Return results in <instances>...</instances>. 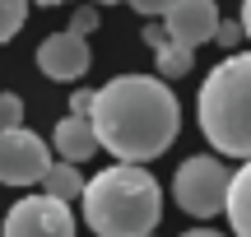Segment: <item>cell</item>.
Listing matches in <instances>:
<instances>
[{
	"mask_svg": "<svg viewBox=\"0 0 251 237\" xmlns=\"http://www.w3.org/2000/svg\"><path fill=\"white\" fill-rule=\"evenodd\" d=\"M89 126L107 154L121 163H149L177 140L181 107L168 79L158 74H117L89 98Z\"/></svg>",
	"mask_w": 251,
	"mask_h": 237,
	"instance_id": "6da1fadb",
	"label": "cell"
},
{
	"mask_svg": "<svg viewBox=\"0 0 251 237\" xmlns=\"http://www.w3.org/2000/svg\"><path fill=\"white\" fill-rule=\"evenodd\" d=\"M84 223L98 237H149L163 214V191L140 163H117L84 182Z\"/></svg>",
	"mask_w": 251,
	"mask_h": 237,
	"instance_id": "7a4b0ae2",
	"label": "cell"
},
{
	"mask_svg": "<svg viewBox=\"0 0 251 237\" xmlns=\"http://www.w3.org/2000/svg\"><path fill=\"white\" fill-rule=\"evenodd\" d=\"M247 84H251V56L233 51L224 65L209 70L200 84V130L219 154L247 163L251 158V112H247Z\"/></svg>",
	"mask_w": 251,
	"mask_h": 237,
	"instance_id": "3957f363",
	"label": "cell"
},
{
	"mask_svg": "<svg viewBox=\"0 0 251 237\" xmlns=\"http://www.w3.org/2000/svg\"><path fill=\"white\" fill-rule=\"evenodd\" d=\"M228 177L233 172H228L214 154H196V158H186V163L177 167L172 195H177V205L191 214V219H214V214H224Z\"/></svg>",
	"mask_w": 251,
	"mask_h": 237,
	"instance_id": "277c9868",
	"label": "cell"
},
{
	"mask_svg": "<svg viewBox=\"0 0 251 237\" xmlns=\"http://www.w3.org/2000/svg\"><path fill=\"white\" fill-rule=\"evenodd\" d=\"M5 237H75V214H70L65 200L24 195L5 214Z\"/></svg>",
	"mask_w": 251,
	"mask_h": 237,
	"instance_id": "5b68a950",
	"label": "cell"
},
{
	"mask_svg": "<svg viewBox=\"0 0 251 237\" xmlns=\"http://www.w3.org/2000/svg\"><path fill=\"white\" fill-rule=\"evenodd\" d=\"M47 163H51V149L24 126L0 130V182L5 186H33L42 182Z\"/></svg>",
	"mask_w": 251,
	"mask_h": 237,
	"instance_id": "8992f818",
	"label": "cell"
},
{
	"mask_svg": "<svg viewBox=\"0 0 251 237\" xmlns=\"http://www.w3.org/2000/svg\"><path fill=\"white\" fill-rule=\"evenodd\" d=\"M214 28H219V5L214 0H172L163 9V33L177 47H191L196 51L200 42L214 37Z\"/></svg>",
	"mask_w": 251,
	"mask_h": 237,
	"instance_id": "52a82bcc",
	"label": "cell"
},
{
	"mask_svg": "<svg viewBox=\"0 0 251 237\" xmlns=\"http://www.w3.org/2000/svg\"><path fill=\"white\" fill-rule=\"evenodd\" d=\"M89 61H93L89 42L75 37V33H51L42 47H37V70H42L51 84H75V79H84V74H89Z\"/></svg>",
	"mask_w": 251,
	"mask_h": 237,
	"instance_id": "ba28073f",
	"label": "cell"
},
{
	"mask_svg": "<svg viewBox=\"0 0 251 237\" xmlns=\"http://www.w3.org/2000/svg\"><path fill=\"white\" fill-rule=\"evenodd\" d=\"M51 144H56V154H61V163H84V158H93V154H98L93 126H89V117H79V112H70V117L56 126Z\"/></svg>",
	"mask_w": 251,
	"mask_h": 237,
	"instance_id": "9c48e42d",
	"label": "cell"
},
{
	"mask_svg": "<svg viewBox=\"0 0 251 237\" xmlns=\"http://www.w3.org/2000/svg\"><path fill=\"white\" fill-rule=\"evenodd\" d=\"M224 214L233 223L237 237H251V167L242 163L233 177H228V191H224Z\"/></svg>",
	"mask_w": 251,
	"mask_h": 237,
	"instance_id": "30bf717a",
	"label": "cell"
},
{
	"mask_svg": "<svg viewBox=\"0 0 251 237\" xmlns=\"http://www.w3.org/2000/svg\"><path fill=\"white\" fill-rule=\"evenodd\" d=\"M42 186H47L42 195H51V200H65V205H70L75 195L84 191V177H79V167H75V163H47Z\"/></svg>",
	"mask_w": 251,
	"mask_h": 237,
	"instance_id": "8fae6325",
	"label": "cell"
},
{
	"mask_svg": "<svg viewBox=\"0 0 251 237\" xmlns=\"http://www.w3.org/2000/svg\"><path fill=\"white\" fill-rule=\"evenodd\" d=\"M153 56H158V79H181V74H191V65H196V51H191V47H177V42H163Z\"/></svg>",
	"mask_w": 251,
	"mask_h": 237,
	"instance_id": "7c38bea8",
	"label": "cell"
},
{
	"mask_svg": "<svg viewBox=\"0 0 251 237\" xmlns=\"http://www.w3.org/2000/svg\"><path fill=\"white\" fill-rule=\"evenodd\" d=\"M24 19H28V0H0V47L24 28Z\"/></svg>",
	"mask_w": 251,
	"mask_h": 237,
	"instance_id": "4fadbf2b",
	"label": "cell"
},
{
	"mask_svg": "<svg viewBox=\"0 0 251 237\" xmlns=\"http://www.w3.org/2000/svg\"><path fill=\"white\" fill-rule=\"evenodd\" d=\"M24 121V102H19V93H0V130L19 126Z\"/></svg>",
	"mask_w": 251,
	"mask_h": 237,
	"instance_id": "5bb4252c",
	"label": "cell"
},
{
	"mask_svg": "<svg viewBox=\"0 0 251 237\" xmlns=\"http://www.w3.org/2000/svg\"><path fill=\"white\" fill-rule=\"evenodd\" d=\"M214 42H219V47H237V42H242V24H224V19H219Z\"/></svg>",
	"mask_w": 251,
	"mask_h": 237,
	"instance_id": "9a60e30c",
	"label": "cell"
},
{
	"mask_svg": "<svg viewBox=\"0 0 251 237\" xmlns=\"http://www.w3.org/2000/svg\"><path fill=\"white\" fill-rule=\"evenodd\" d=\"M93 24H98V14H93V9H79V14H75V24L65 28V33H75V37H84V33H93Z\"/></svg>",
	"mask_w": 251,
	"mask_h": 237,
	"instance_id": "2e32d148",
	"label": "cell"
},
{
	"mask_svg": "<svg viewBox=\"0 0 251 237\" xmlns=\"http://www.w3.org/2000/svg\"><path fill=\"white\" fill-rule=\"evenodd\" d=\"M126 5H135L140 14H163V9H168L172 0H126Z\"/></svg>",
	"mask_w": 251,
	"mask_h": 237,
	"instance_id": "e0dca14e",
	"label": "cell"
},
{
	"mask_svg": "<svg viewBox=\"0 0 251 237\" xmlns=\"http://www.w3.org/2000/svg\"><path fill=\"white\" fill-rule=\"evenodd\" d=\"M144 42H149L153 51H158V47L168 42V33H163V24H153V28H144Z\"/></svg>",
	"mask_w": 251,
	"mask_h": 237,
	"instance_id": "ac0fdd59",
	"label": "cell"
},
{
	"mask_svg": "<svg viewBox=\"0 0 251 237\" xmlns=\"http://www.w3.org/2000/svg\"><path fill=\"white\" fill-rule=\"evenodd\" d=\"M89 98H93V89H79L70 98V112H79V117H84V112H89Z\"/></svg>",
	"mask_w": 251,
	"mask_h": 237,
	"instance_id": "d6986e66",
	"label": "cell"
},
{
	"mask_svg": "<svg viewBox=\"0 0 251 237\" xmlns=\"http://www.w3.org/2000/svg\"><path fill=\"white\" fill-rule=\"evenodd\" d=\"M181 237H224V233H214V228H191V233H181Z\"/></svg>",
	"mask_w": 251,
	"mask_h": 237,
	"instance_id": "ffe728a7",
	"label": "cell"
},
{
	"mask_svg": "<svg viewBox=\"0 0 251 237\" xmlns=\"http://www.w3.org/2000/svg\"><path fill=\"white\" fill-rule=\"evenodd\" d=\"M98 5H117V0H98Z\"/></svg>",
	"mask_w": 251,
	"mask_h": 237,
	"instance_id": "44dd1931",
	"label": "cell"
}]
</instances>
